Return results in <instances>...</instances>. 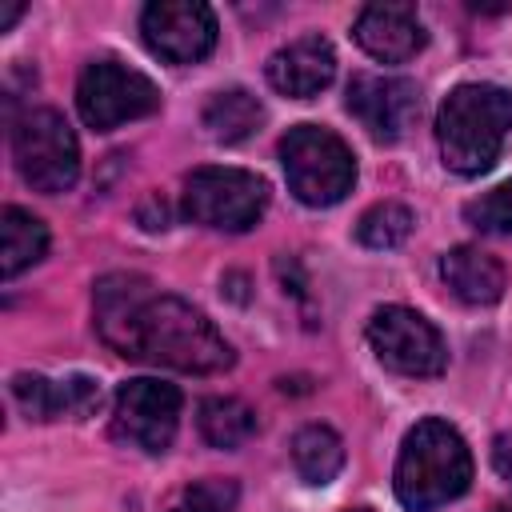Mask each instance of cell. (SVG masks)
<instances>
[{"label": "cell", "instance_id": "6da1fadb", "mask_svg": "<svg viewBox=\"0 0 512 512\" xmlns=\"http://www.w3.org/2000/svg\"><path fill=\"white\" fill-rule=\"evenodd\" d=\"M96 328L108 348L128 360L212 376L232 368L236 352L216 324L172 292H156L144 276L112 272L96 284Z\"/></svg>", "mask_w": 512, "mask_h": 512}, {"label": "cell", "instance_id": "7a4b0ae2", "mask_svg": "<svg viewBox=\"0 0 512 512\" xmlns=\"http://www.w3.org/2000/svg\"><path fill=\"white\" fill-rule=\"evenodd\" d=\"M512 132V92L500 84H456L436 112V144L444 168L480 176L500 160Z\"/></svg>", "mask_w": 512, "mask_h": 512}, {"label": "cell", "instance_id": "3957f363", "mask_svg": "<svg viewBox=\"0 0 512 512\" xmlns=\"http://www.w3.org/2000/svg\"><path fill=\"white\" fill-rule=\"evenodd\" d=\"M392 484H396V500L408 512H432L452 504L472 484V452L464 436L440 416L412 424L400 444Z\"/></svg>", "mask_w": 512, "mask_h": 512}, {"label": "cell", "instance_id": "277c9868", "mask_svg": "<svg viewBox=\"0 0 512 512\" xmlns=\"http://www.w3.org/2000/svg\"><path fill=\"white\" fill-rule=\"evenodd\" d=\"M280 164L292 196L308 208H332L356 184L352 148L332 128H320V124L288 128V136L280 140Z\"/></svg>", "mask_w": 512, "mask_h": 512}, {"label": "cell", "instance_id": "5b68a950", "mask_svg": "<svg viewBox=\"0 0 512 512\" xmlns=\"http://www.w3.org/2000/svg\"><path fill=\"white\" fill-rule=\"evenodd\" d=\"M12 160L28 188L56 196L80 176V144L56 108H28L12 124Z\"/></svg>", "mask_w": 512, "mask_h": 512}, {"label": "cell", "instance_id": "8992f818", "mask_svg": "<svg viewBox=\"0 0 512 512\" xmlns=\"http://www.w3.org/2000/svg\"><path fill=\"white\" fill-rule=\"evenodd\" d=\"M268 208V184L244 168H196L184 180V216L220 232H248Z\"/></svg>", "mask_w": 512, "mask_h": 512}, {"label": "cell", "instance_id": "52a82bcc", "mask_svg": "<svg viewBox=\"0 0 512 512\" xmlns=\"http://www.w3.org/2000/svg\"><path fill=\"white\" fill-rule=\"evenodd\" d=\"M76 108H80V120L88 128L112 132L128 120L152 116L160 108V88L144 72H136L120 60H92L80 72Z\"/></svg>", "mask_w": 512, "mask_h": 512}, {"label": "cell", "instance_id": "ba28073f", "mask_svg": "<svg viewBox=\"0 0 512 512\" xmlns=\"http://www.w3.org/2000/svg\"><path fill=\"white\" fill-rule=\"evenodd\" d=\"M368 344L376 360L396 376H440L448 368V348L436 324L404 304H384L372 312Z\"/></svg>", "mask_w": 512, "mask_h": 512}, {"label": "cell", "instance_id": "9c48e42d", "mask_svg": "<svg viewBox=\"0 0 512 512\" xmlns=\"http://www.w3.org/2000/svg\"><path fill=\"white\" fill-rule=\"evenodd\" d=\"M180 428V388L140 376L116 388L112 404V436L148 456L164 452Z\"/></svg>", "mask_w": 512, "mask_h": 512}, {"label": "cell", "instance_id": "30bf717a", "mask_svg": "<svg viewBox=\"0 0 512 512\" xmlns=\"http://www.w3.org/2000/svg\"><path fill=\"white\" fill-rule=\"evenodd\" d=\"M144 44L168 64H196L216 48V16L200 0H152L140 12Z\"/></svg>", "mask_w": 512, "mask_h": 512}, {"label": "cell", "instance_id": "8fae6325", "mask_svg": "<svg viewBox=\"0 0 512 512\" xmlns=\"http://www.w3.org/2000/svg\"><path fill=\"white\" fill-rule=\"evenodd\" d=\"M344 104H348V112L360 120V128L372 140L392 144V140L408 136V128L416 124V116H420V88L412 80H404V76L360 72V76H352Z\"/></svg>", "mask_w": 512, "mask_h": 512}, {"label": "cell", "instance_id": "7c38bea8", "mask_svg": "<svg viewBox=\"0 0 512 512\" xmlns=\"http://www.w3.org/2000/svg\"><path fill=\"white\" fill-rule=\"evenodd\" d=\"M356 44L380 64H404L424 48V24L412 4H364L352 24Z\"/></svg>", "mask_w": 512, "mask_h": 512}, {"label": "cell", "instance_id": "4fadbf2b", "mask_svg": "<svg viewBox=\"0 0 512 512\" xmlns=\"http://www.w3.org/2000/svg\"><path fill=\"white\" fill-rule=\"evenodd\" d=\"M12 396L28 420H80L100 404V384L92 376H36V372H16L12 376Z\"/></svg>", "mask_w": 512, "mask_h": 512}, {"label": "cell", "instance_id": "5bb4252c", "mask_svg": "<svg viewBox=\"0 0 512 512\" xmlns=\"http://www.w3.org/2000/svg\"><path fill=\"white\" fill-rule=\"evenodd\" d=\"M268 84L280 96L292 100H312L316 92H324L336 76V52L324 36H300L284 48H276L268 56Z\"/></svg>", "mask_w": 512, "mask_h": 512}, {"label": "cell", "instance_id": "9a60e30c", "mask_svg": "<svg viewBox=\"0 0 512 512\" xmlns=\"http://www.w3.org/2000/svg\"><path fill=\"white\" fill-rule=\"evenodd\" d=\"M440 280L460 304H472V308L496 304L504 296V264L492 252L472 244H460L440 256Z\"/></svg>", "mask_w": 512, "mask_h": 512}, {"label": "cell", "instance_id": "2e32d148", "mask_svg": "<svg viewBox=\"0 0 512 512\" xmlns=\"http://www.w3.org/2000/svg\"><path fill=\"white\" fill-rule=\"evenodd\" d=\"M48 252V228L40 216L8 204L0 216V276L16 280L24 268H32Z\"/></svg>", "mask_w": 512, "mask_h": 512}, {"label": "cell", "instance_id": "e0dca14e", "mask_svg": "<svg viewBox=\"0 0 512 512\" xmlns=\"http://www.w3.org/2000/svg\"><path fill=\"white\" fill-rule=\"evenodd\" d=\"M292 468L304 484L324 488L344 468V440L328 424H308L292 436Z\"/></svg>", "mask_w": 512, "mask_h": 512}, {"label": "cell", "instance_id": "ac0fdd59", "mask_svg": "<svg viewBox=\"0 0 512 512\" xmlns=\"http://www.w3.org/2000/svg\"><path fill=\"white\" fill-rule=\"evenodd\" d=\"M204 132L220 144H240L248 140L260 124H264V108L252 92L244 88H228V92H216L208 104H204V116H200Z\"/></svg>", "mask_w": 512, "mask_h": 512}, {"label": "cell", "instance_id": "d6986e66", "mask_svg": "<svg viewBox=\"0 0 512 512\" xmlns=\"http://www.w3.org/2000/svg\"><path fill=\"white\" fill-rule=\"evenodd\" d=\"M196 428L212 448H240L256 436V412L236 396H208L196 412Z\"/></svg>", "mask_w": 512, "mask_h": 512}, {"label": "cell", "instance_id": "ffe728a7", "mask_svg": "<svg viewBox=\"0 0 512 512\" xmlns=\"http://www.w3.org/2000/svg\"><path fill=\"white\" fill-rule=\"evenodd\" d=\"M412 208L396 204V200H384V204H372L360 224H356V240L364 248H376V252H388V248H400L408 236H412Z\"/></svg>", "mask_w": 512, "mask_h": 512}, {"label": "cell", "instance_id": "44dd1931", "mask_svg": "<svg viewBox=\"0 0 512 512\" xmlns=\"http://www.w3.org/2000/svg\"><path fill=\"white\" fill-rule=\"evenodd\" d=\"M464 220L492 236H512V180L488 188L484 196L464 204Z\"/></svg>", "mask_w": 512, "mask_h": 512}, {"label": "cell", "instance_id": "7402d4cb", "mask_svg": "<svg viewBox=\"0 0 512 512\" xmlns=\"http://www.w3.org/2000/svg\"><path fill=\"white\" fill-rule=\"evenodd\" d=\"M228 508H232V488L220 480H208V484L188 488L184 504H176L172 512H228Z\"/></svg>", "mask_w": 512, "mask_h": 512}, {"label": "cell", "instance_id": "603a6c76", "mask_svg": "<svg viewBox=\"0 0 512 512\" xmlns=\"http://www.w3.org/2000/svg\"><path fill=\"white\" fill-rule=\"evenodd\" d=\"M492 468L512 484V432H500L492 440Z\"/></svg>", "mask_w": 512, "mask_h": 512}, {"label": "cell", "instance_id": "cb8c5ba5", "mask_svg": "<svg viewBox=\"0 0 512 512\" xmlns=\"http://www.w3.org/2000/svg\"><path fill=\"white\" fill-rule=\"evenodd\" d=\"M20 12H24V4H4V8H0V32H8Z\"/></svg>", "mask_w": 512, "mask_h": 512}, {"label": "cell", "instance_id": "d4e9b609", "mask_svg": "<svg viewBox=\"0 0 512 512\" xmlns=\"http://www.w3.org/2000/svg\"><path fill=\"white\" fill-rule=\"evenodd\" d=\"M356 512H368V508H356Z\"/></svg>", "mask_w": 512, "mask_h": 512}, {"label": "cell", "instance_id": "484cf974", "mask_svg": "<svg viewBox=\"0 0 512 512\" xmlns=\"http://www.w3.org/2000/svg\"><path fill=\"white\" fill-rule=\"evenodd\" d=\"M496 512H504V508H496Z\"/></svg>", "mask_w": 512, "mask_h": 512}]
</instances>
